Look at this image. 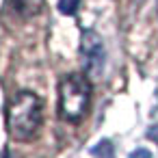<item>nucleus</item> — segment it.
I'll return each instance as SVG.
<instances>
[{
	"label": "nucleus",
	"mask_w": 158,
	"mask_h": 158,
	"mask_svg": "<svg viewBox=\"0 0 158 158\" xmlns=\"http://www.w3.org/2000/svg\"><path fill=\"white\" fill-rule=\"evenodd\" d=\"M91 152H93V156H98V158H110V156H113V145H110V141H102V143H98Z\"/></svg>",
	"instance_id": "obj_5"
},
{
	"label": "nucleus",
	"mask_w": 158,
	"mask_h": 158,
	"mask_svg": "<svg viewBox=\"0 0 158 158\" xmlns=\"http://www.w3.org/2000/svg\"><path fill=\"white\" fill-rule=\"evenodd\" d=\"M91 106V85L85 74H69L59 82V115L63 121L78 123Z\"/></svg>",
	"instance_id": "obj_2"
},
{
	"label": "nucleus",
	"mask_w": 158,
	"mask_h": 158,
	"mask_svg": "<svg viewBox=\"0 0 158 158\" xmlns=\"http://www.w3.org/2000/svg\"><path fill=\"white\" fill-rule=\"evenodd\" d=\"M128 158H152V152L145 149V147H139V149H134Z\"/></svg>",
	"instance_id": "obj_7"
},
{
	"label": "nucleus",
	"mask_w": 158,
	"mask_h": 158,
	"mask_svg": "<svg viewBox=\"0 0 158 158\" xmlns=\"http://www.w3.org/2000/svg\"><path fill=\"white\" fill-rule=\"evenodd\" d=\"M44 123V104L37 93L20 91L7 108V130L15 141H33Z\"/></svg>",
	"instance_id": "obj_1"
},
{
	"label": "nucleus",
	"mask_w": 158,
	"mask_h": 158,
	"mask_svg": "<svg viewBox=\"0 0 158 158\" xmlns=\"http://www.w3.org/2000/svg\"><path fill=\"white\" fill-rule=\"evenodd\" d=\"M80 50H82V61H85V72L87 76H100L104 67V46L100 37L93 31H85L80 39Z\"/></svg>",
	"instance_id": "obj_3"
},
{
	"label": "nucleus",
	"mask_w": 158,
	"mask_h": 158,
	"mask_svg": "<svg viewBox=\"0 0 158 158\" xmlns=\"http://www.w3.org/2000/svg\"><path fill=\"white\" fill-rule=\"evenodd\" d=\"M80 7V0H59V9L65 15H74Z\"/></svg>",
	"instance_id": "obj_6"
},
{
	"label": "nucleus",
	"mask_w": 158,
	"mask_h": 158,
	"mask_svg": "<svg viewBox=\"0 0 158 158\" xmlns=\"http://www.w3.org/2000/svg\"><path fill=\"white\" fill-rule=\"evenodd\" d=\"M44 7V0H7V11L13 18L31 20L35 18Z\"/></svg>",
	"instance_id": "obj_4"
}]
</instances>
